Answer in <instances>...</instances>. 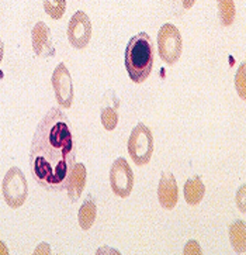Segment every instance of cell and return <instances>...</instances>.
I'll use <instances>...</instances> for the list:
<instances>
[{
    "label": "cell",
    "instance_id": "obj_1",
    "mask_svg": "<svg viewBox=\"0 0 246 255\" xmlns=\"http://www.w3.org/2000/svg\"><path fill=\"white\" fill-rule=\"evenodd\" d=\"M75 159L72 124L62 110L52 107L34 132L30 149L33 178L45 189H65Z\"/></svg>",
    "mask_w": 246,
    "mask_h": 255
},
{
    "label": "cell",
    "instance_id": "obj_2",
    "mask_svg": "<svg viewBox=\"0 0 246 255\" xmlns=\"http://www.w3.org/2000/svg\"><path fill=\"white\" fill-rule=\"evenodd\" d=\"M124 62L132 82L147 81L154 66V45L147 33H138L127 44Z\"/></svg>",
    "mask_w": 246,
    "mask_h": 255
},
{
    "label": "cell",
    "instance_id": "obj_3",
    "mask_svg": "<svg viewBox=\"0 0 246 255\" xmlns=\"http://www.w3.org/2000/svg\"><path fill=\"white\" fill-rule=\"evenodd\" d=\"M154 152V135L144 123H138L132 128L128 138V154L135 165L142 166L149 162Z\"/></svg>",
    "mask_w": 246,
    "mask_h": 255
},
{
    "label": "cell",
    "instance_id": "obj_4",
    "mask_svg": "<svg viewBox=\"0 0 246 255\" xmlns=\"http://www.w3.org/2000/svg\"><path fill=\"white\" fill-rule=\"evenodd\" d=\"M3 198L11 209H17L24 205L28 196V185L25 181V175L17 166L10 168L3 179L1 185Z\"/></svg>",
    "mask_w": 246,
    "mask_h": 255
},
{
    "label": "cell",
    "instance_id": "obj_5",
    "mask_svg": "<svg viewBox=\"0 0 246 255\" xmlns=\"http://www.w3.org/2000/svg\"><path fill=\"white\" fill-rule=\"evenodd\" d=\"M158 50L159 55L166 64L173 65L179 61L183 50L181 34L176 25L166 23L158 33Z\"/></svg>",
    "mask_w": 246,
    "mask_h": 255
},
{
    "label": "cell",
    "instance_id": "obj_6",
    "mask_svg": "<svg viewBox=\"0 0 246 255\" xmlns=\"http://www.w3.org/2000/svg\"><path fill=\"white\" fill-rule=\"evenodd\" d=\"M110 186L117 196L128 198L134 188V173L125 158H117L110 168Z\"/></svg>",
    "mask_w": 246,
    "mask_h": 255
},
{
    "label": "cell",
    "instance_id": "obj_7",
    "mask_svg": "<svg viewBox=\"0 0 246 255\" xmlns=\"http://www.w3.org/2000/svg\"><path fill=\"white\" fill-rule=\"evenodd\" d=\"M91 38V21L89 16L79 10L76 11L68 24V40L76 50L87 47Z\"/></svg>",
    "mask_w": 246,
    "mask_h": 255
},
{
    "label": "cell",
    "instance_id": "obj_8",
    "mask_svg": "<svg viewBox=\"0 0 246 255\" xmlns=\"http://www.w3.org/2000/svg\"><path fill=\"white\" fill-rule=\"evenodd\" d=\"M52 88L55 92V99L57 102L65 109H69L74 102V83L71 78V72L64 62H61L55 68L52 74Z\"/></svg>",
    "mask_w": 246,
    "mask_h": 255
},
{
    "label": "cell",
    "instance_id": "obj_9",
    "mask_svg": "<svg viewBox=\"0 0 246 255\" xmlns=\"http://www.w3.org/2000/svg\"><path fill=\"white\" fill-rule=\"evenodd\" d=\"M158 199H159V203L166 210H172L174 209V206L177 205L179 190H177V183L172 172L164 171L162 173L159 185H158Z\"/></svg>",
    "mask_w": 246,
    "mask_h": 255
},
{
    "label": "cell",
    "instance_id": "obj_10",
    "mask_svg": "<svg viewBox=\"0 0 246 255\" xmlns=\"http://www.w3.org/2000/svg\"><path fill=\"white\" fill-rule=\"evenodd\" d=\"M31 42H33V50L38 57H54L55 48L51 41V30L44 21H38L34 25L33 33H31Z\"/></svg>",
    "mask_w": 246,
    "mask_h": 255
},
{
    "label": "cell",
    "instance_id": "obj_11",
    "mask_svg": "<svg viewBox=\"0 0 246 255\" xmlns=\"http://www.w3.org/2000/svg\"><path fill=\"white\" fill-rule=\"evenodd\" d=\"M118 105L120 102L117 99L115 93L110 91L104 96L103 99V106H101V112H100V119H101V124L106 128L107 131H113L117 124H118Z\"/></svg>",
    "mask_w": 246,
    "mask_h": 255
},
{
    "label": "cell",
    "instance_id": "obj_12",
    "mask_svg": "<svg viewBox=\"0 0 246 255\" xmlns=\"http://www.w3.org/2000/svg\"><path fill=\"white\" fill-rule=\"evenodd\" d=\"M86 166L83 164H75L72 171L68 176L66 181V189H68V196L72 202H76L81 198L84 185H86Z\"/></svg>",
    "mask_w": 246,
    "mask_h": 255
},
{
    "label": "cell",
    "instance_id": "obj_13",
    "mask_svg": "<svg viewBox=\"0 0 246 255\" xmlns=\"http://www.w3.org/2000/svg\"><path fill=\"white\" fill-rule=\"evenodd\" d=\"M204 193L205 186L198 175L190 178L189 181H186L184 183V199L190 206L198 205L204 198Z\"/></svg>",
    "mask_w": 246,
    "mask_h": 255
},
{
    "label": "cell",
    "instance_id": "obj_14",
    "mask_svg": "<svg viewBox=\"0 0 246 255\" xmlns=\"http://www.w3.org/2000/svg\"><path fill=\"white\" fill-rule=\"evenodd\" d=\"M96 214H97V207H96V203H94V199L89 195L87 199L83 202V205L81 206L79 213H78L79 226L82 227L83 230H89L93 226V223L96 220Z\"/></svg>",
    "mask_w": 246,
    "mask_h": 255
},
{
    "label": "cell",
    "instance_id": "obj_15",
    "mask_svg": "<svg viewBox=\"0 0 246 255\" xmlns=\"http://www.w3.org/2000/svg\"><path fill=\"white\" fill-rule=\"evenodd\" d=\"M230 240L238 254L246 253V227L244 220H237L230 227Z\"/></svg>",
    "mask_w": 246,
    "mask_h": 255
},
{
    "label": "cell",
    "instance_id": "obj_16",
    "mask_svg": "<svg viewBox=\"0 0 246 255\" xmlns=\"http://www.w3.org/2000/svg\"><path fill=\"white\" fill-rule=\"evenodd\" d=\"M218 3V14H220V20L224 27H228L234 23L235 20V3L234 0H217Z\"/></svg>",
    "mask_w": 246,
    "mask_h": 255
},
{
    "label": "cell",
    "instance_id": "obj_17",
    "mask_svg": "<svg viewBox=\"0 0 246 255\" xmlns=\"http://www.w3.org/2000/svg\"><path fill=\"white\" fill-rule=\"evenodd\" d=\"M44 10L51 18L59 20L65 14L66 0H44Z\"/></svg>",
    "mask_w": 246,
    "mask_h": 255
},
{
    "label": "cell",
    "instance_id": "obj_18",
    "mask_svg": "<svg viewBox=\"0 0 246 255\" xmlns=\"http://www.w3.org/2000/svg\"><path fill=\"white\" fill-rule=\"evenodd\" d=\"M235 85H237V91L239 96L242 99H245V64L239 66V71L235 76Z\"/></svg>",
    "mask_w": 246,
    "mask_h": 255
},
{
    "label": "cell",
    "instance_id": "obj_19",
    "mask_svg": "<svg viewBox=\"0 0 246 255\" xmlns=\"http://www.w3.org/2000/svg\"><path fill=\"white\" fill-rule=\"evenodd\" d=\"M184 254L190 255V254H201V248H200V244L197 241H189L184 247Z\"/></svg>",
    "mask_w": 246,
    "mask_h": 255
},
{
    "label": "cell",
    "instance_id": "obj_20",
    "mask_svg": "<svg viewBox=\"0 0 246 255\" xmlns=\"http://www.w3.org/2000/svg\"><path fill=\"white\" fill-rule=\"evenodd\" d=\"M237 203L242 212H245V186H241V190L237 195Z\"/></svg>",
    "mask_w": 246,
    "mask_h": 255
},
{
    "label": "cell",
    "instance_id": "obj_21",
    "mask_svg": "<svg viewBox=\"0 0 246 255\" xmlns=\"http://www.w3.org/2000/svg\"><path fill=\"white\" fill-rule=\"evenodd\" d=\"M34 254H51V250H49L48 244H45V243H42L38 246V248L34 251Z\"/></svg>",
    "mask_w": 246,
    "mask_h": 255
},
{
    "label": "cell",
    "instance_id": "obj_22",
    "mask_svg": "<svg viewBox=\"0 0 246 255\" xmlns=\"http://www.w3.org/2000/svg\"><path fill=\"white\" fill-rule=\"evenodd\" d=\"M181 3H183V7L184 8H191L194 6L196 0H181Z\"/></svg>",
    "mask_w": 246,
    "mask_h": 255
},
{
    "label": "cell",
    "instance_id": "obj_23",
    "mask_svg": "<svg viewBox=\"0 0 246 255\" xmlns=\"http://www.w3.org/2000/svg\"><path fill=\"white\" fill-rule=\"evenodd\" d=\"M8 254V250L7 247L0 241V255H7Z\"/></svg>",
    "mask_w": 246,
    "mask_h": 255
},
{
    "label": "cell",
    "instance_id": "obj_24",
    "mask_svg": "<svg viewBox=\"0 0 246 255\" xmlns=\"http://www.w3.org/2000/svg\"><path fill=\"white\" fill-rule=\"evenodd\" d=\"M3 52H4V45H3V41H1V38H0V62H1V59H3Z\"/></svg>",
    "mask_w": 246,
    "mask_h": 255
}]
</instances>
